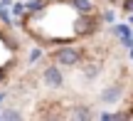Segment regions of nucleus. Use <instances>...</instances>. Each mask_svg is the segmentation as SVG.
Masks as SVG:
<instances>
[{"mask_svg":"<svg viewBox=\"0 0 133 121\" xmlns=\"http://www.w3.org/2000/svg\"><path fill=\"white\" fill-rule=\"evenodd\" d=\"M22 12H25V5L22 3H15L12 5V15H22Z\"/></svg>","mask_w":133,"mask_h":121,"instance_id":"10","label":"nucleus"},{"mask_svg":"<svg viewBox=\"0 0 133 121\" xmlns=\"http://www.w3.org/2000/svg\"><path fill=\"white\" fill-rule=\"evenodd\" d=\"M39 54H42L39 49H32V52H30V62H37V59H39Z\"/></svg>","mask_w":133,"mask_h":121,"instance_id":"11","label":"nucleus"},{"mask_svg":"<svg viewBox=\"0 0 133 121\" xmlns=\"http://www.w3.org/2000/svg\"><path fill=\"white\" fill-rule=\"evenodd\" d=\"M42 8H44L42 0H27V5H25V12H39Z\"/></svg>","mask_w":133,"mask_h":121,"instance_id":"6","label":"nucleus"},{"mask_svg":"<svg viewBox=\"0 0 133 121\" xmlns=\"http://www.w3.org/2000/svg\"><path fill=\"white\" fill-rule=\"evenodd\" d=\"M44 82H47V87H52V89L62 87L64 77H62V72H59V67H47L44 69Z\"/></svg>","mask_w":133,"mask_h":121,"instance_id":"1","label":"nucleus"},{"mask_svg":"<svg viewBox=\"0 0 133 121\" xmlns=\"http://www.w3.org/2000/svg\"><path fill=\"white\" fill-rule=\"evenodd\" d=\"M99 119H101V121H121V119H126V114H111V111H104Z\"/></svg>","mask_w":133,"mask_h":121,"instance_id":"7","label":"nucleus"},{"mask_svg":"<svg viewBox=\"0 0 133 121\" xmlns=\"http://www.w3.org/2000/svg\"><path fill=\"white\" fill-rule=\"evenodd\" d=\"M114 17H116V15H114V12H111V10H109V12H106V15H104V20H106V22H114Z\"/></svg>","mask_w":133,"mask_h":121,"instance_id":"13","label":"nucleus"},{"mask_svg":"<svg viewBox=\"0 0 133 121\" xmlns=\"http://www.w3.org/2000/svg\"><path fill=\"white\" fill-rule=\"evenodd\" d=\"M123 10H126V12H133V0H126V3H123Z\"/></svg>","mask_w":133,"mask_h":121,"instance_id":"12","label":"nucleus"},{"mask_svg":"<svg viewBox=\"0 0 133 121\" xmlns=\"http://www.w3.org/2000/svg\"><path fill=\"white\" fill-rule=\"evenodd\" d=\"M0 20H3L5 25H12V15L8 12V5H0Z\"/></svg>","mask_w":133,"mask_h":121,"instance_id":"8","label":"nucleus"},{"mask_svg":"<svg viewBox=\"0 0 133 121\" xmlns=\"http://www.w3.org/2000/svg\"><path fill=\"white\" fill-rule=\"evenodd\" d=\"M71 116H74V119H91V109L89 106H74Z\"/></svg>","mask_w":133,"mask_h":121,"instance_id":"5","label":"nucleus"},{"mask_svg":"<svg viewBox=\"0 0 133 121\" xmlns=\"http://www.w3.org/2000/svg\"><path fill=\"white\" fill-rule=\"evenodd\" d=\"M0 116H3V119H22V114L15 111V109H8V111H3Z\"/></svg>","mask_w":133,"mask_h":121,"instance_id":"9","label":"nucleus"},{"mask_svg":"<svg viewBox=\"0 0 133 121\" xmlns=\"http://www.w3.org/2000/svg\"><path fill=\"white\" fill-rule=\"evenodd\" d=\"M76 59H79V54H76L74 47H62L57 52V62L62 67H71V64H76Z\"/></svg>","mask_w":133,"mask_h":121,"instance_id":"2","label":"nucleus"},{"mask_svg":"<svg viewBox=\"0 0 133 121\" xmlns=\"http://www.w3.org/2000/svg\"><path fill=\"white\" fill-rule=\"evenodd\" d=\"M71 8H76L79 12H91V3L89 0H69Z\"/></svg>","mask_w":133,"mask_h":121,"instance_id":"4","label":"nucleus"},{"mask_svg":"<svg viewBox=\"0 0 133 121\" xmlns=\"http://www.w3.org/2000/svg\"><path fill=\"white\" fill-rule=\"evenodd\" d=\"M0 5H10V0H0Z\"/></svg>","mask_w":133,"mask_h":121,"instance_id":"14","label":"nucleus"},{"mask_svg":"<svg viewBox=\"0 0 133 121\" xmlns=\"http://www.w3.org/2000/svg\"><path fill=\"white\" fill-rule=\"evenodd\" d=\"M121 94H123V89L118 87V84H114V87H106L104 92H101V101H106V104H116L121 99Z\"/></svg>","mask_w":133,"mask_h":121,"instance_id":"3","label":"nucleus"}]
</instances>
